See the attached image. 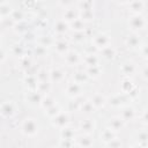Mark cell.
I'll return each instance as SVG.
<instances>
[{
	"label": "cell",
	"mask_w": 148,
	"mask_h": 148,
	"mask_svg": "<svg viewBox=\"0 0 148 148\" xmlns=\"http://www.w3.org/2000/svg\"><path fill=\"white\" fill-rule=\"evenodd\" d=\"M21 132L25 136H35L39 132V126L36 119L34 118H25L21 124Z\"/></svg>",
	"instance_id": "cell-1"
},
{
	"label": "cell",
	"mask_w": 148,
	"mask_h": 148,
	"mask_svg": "<svg viewBox=\"0 0 148 148\" xmlns=\"http://www.w3.org/2000/svg\"><path fill=\"white\" fill-rule=\"evenodd\" d=\"M128 27L132 31L136 32L140 30H143L147 27V21L143 16H141L140 14H133L130 18H128Z\"/></svg>",
	"instance_id": "cell-2"
},
{
	"label": "cell",
	"mask_w": 148,
	"mask_h": 148,
	"mask_svg": "<svg viewBox=\"0 0 148 148\" xmlns=\"http://www.w3.org/2000/svg\"><path fill=\"white\" fill-rule=\"evenodd\" d=\"M65 92L68 97L71 98H77L82 95L83 92V84L81 83H77L75 81L73 82H68L66 84V88H65Z\"/></svg>",
	"instance_id": "cell-3"
},
{
	"label": "cell",
	"mask_w": 148,
	"mask_h": 148,
	"mask_svg": "<svg viewBox=\"0 0 148 148\" xmlns=\"http://www.w3.org/2000/svg\"><path fill=\"white\" fill-rule=\"evenodd\" d=\"M16 110H17V106L13 101H5L1 104L0 113L2 118H12L16 113Z\"/></svg>",
	"instance_id": "cell-4"
},
{
	"label": "cell",
	"mask_w": 148,
	"mask_h": 148,
	"mask_svg": "<svg viewBox=\"0 0 148 148\" xmlns=\"http://www.w3.org/2000/svg\"><path fill=\"white\" fill-rule=\"evenodd\" d=\"M92 44L98 49V50H102L109 45H111V38L109 35L104 34V32H99L97 35L94 36L92 38Z\"/></svg>",
	"instance_id": "cell-5"
},
{
	"label": "cell",
	"mask_w": 148,
	"mask_h": 148,
	"mask_svg": "<svg viewBox=\"0 0 148 148\" xmlns=\"http://www.w3.org/2000/svg\"><path fill=\"white\" fill-rule=\"evenodd\" d=\"M51 124H52L54 127L61 130V128L68 126V124H69V114H68L67 112H62V111H61L59 114H57L56 117H53V118L51 119Z\"/></svg>",
	"instance_id": "cell-6"
},
{
	"label": "cell",
	"mask_w": 148,
	"mask_h": 148,
	"mask_svg": "<svg viewBox=\"0 0 148 148\" xmlns=\"http://www.w3.org/2000/svg\"><path fill=\"white\" fill-rule=\"evenodd\" d=\"M74 142H75V146L77 147H91L94 145V138L91 136V134L83 133L82 135L76 136Z\"/></svg>",
	"instance_id": "cell-7"
},
{
	"label": "cell",
	"mask_w": 148,
	"mask_h": 148,
	"mask_svg": "<svg viewBox=\"0 0 148 148\" xmlns=\"http://www.w3.org/2000/svg\"><path fill=\"white\" fill-rule=\"evenodd\" d=\"M126 125V121L120 117V116H117V117H112L109 119L108 121V126L110 128H112L114 132H118L120 130H123Z\"/></svg>",
	"instance_id": "cell-8"
},
{
	"label": "cell",
	"mask_w": 148,
	"mask_h": 148,
	"mask_svg": "<svg viewBox=\"0 0 148 148\" xmlns=\"http://www.w3.org/2000/svg\"><path fill=\"white\" fill-rule=\"evenodd\" d=\"M120 71L125 76H132L138 72V67L133 61H125L120 66Z\"/></svg>",
	"instance_id": "cell-9"
},
{
	"label": "cell",
	"mask_w": 148,
	"mask_h": 148,
	"mask_svg": "<svg viewBox=\"0 0 148 148\" xmlns=\"http://www.w3.org/2000/svg\"><path fill=\"white\" fill-rule=\"evenodd\" d=\"M53 46H54L56 52H57L58 54H60V56H65V54L69 51L68 42H67V40H65V39H62V38H59V39L54 40Z\"/></svg>",
	"instance_id": "cell-10"
},
{
	"label": "cell",
	"mask_w": 148,
	"mask_h": 148,
	"mask_svg": "<svg viewBox=\"0 0 148 148\" xmlns=\"http://www.w3.org/2000/svg\"><path fill=\"white\" fill-rule=\"evenodd\" d=\"M42 95H43V94L39 92L37 89H35V90H29L28 94H27V96H25V99H27V102H29V103L32 104V105H36V104H39V105H40L42 99H43V96H42Z\"/></svg>",
	"instance_id": "cell-11"
},
{
	"label": "cell",
	"mask_w": 148,
	"mask_h": 148,
	"mask_svg": "<svg viewBox=\"0 0 148 148\" xmlns=\"http://www.w3.org/2000/svg\"><path fill=\"white\" fill-rule=\"evenodd\" d=\"M136 116H138L136 110H135L133 106H131V105H127V106L123 108L121 113H120V117H121L126 123L134 120V119L136 118Z\"/></svg>",
	"instance_id": "cell-12"
},
{
	"label": "cell",
	"mask_w": 148,
	"mask_h": 148,
	"mask_svg": "<svg viewBox=\"0 0 148 148\" xmlns=\"http://www.w3.org/2000/svg\"><path fill=\"white\" fill-rule=\"evenodd\" d=\"M95 128H96V123L94 119H90V118H87L84 120H82L80 123V130L83 132V133H87V134H92L95 132Z\"/></svg>",
	"instance_id": "cell-13"
},
{
	"label": "cell",
	"mask_w": 148,
	"mask_h": 148,
	"mask_svg": "<svg viewBox=\"0 0 148 148\" xmlns=\"http://www.w3.org/2000/svg\"><path fill=\"white\" fill-rule=\"evenodd\" d=\"M69 29H71L69 23L64 18H60V20L56 21V23H54V32L59 36H62V35L67 34V31Z\"/></svg>",
	"instance_id": "cell-14"
},
{
	"label": "cell",
	"mask_w": 148,
	"mask_h": 148,
	"mask_svg": "<svg viewBox=\"0 0 148 148\" xmlns=\"http://www.w3.org/2000/svg\"><path fill=\"white\" fill-rule=\"evenodd\" d=\"M126 45L130 49H136V47H140L141 46V39H140V36L138 35V32H134L133 31L131 35L127 36V38H126Z\"/></svg>",
	"instance_id": "cell-15"
},
{
	"label": "cell",
	"mask_w": 148,
	"mask_h": 148,
	"mask_svg": "<svg viewBox=\"0 0 148 148\" xmlns=\"http://www.w3.org/2000/svg\"><path fill=\"white\" fill-rule=\"evenodd\" d=\"M64 57H65V61H66V64L68 66H75L81 61L80 54L77 52H75V51H71L69 50Z\"/></svg>",
	"instance_id": "cell-16"
},
{
	"label": "cell",
	"mask_w": 148,
	"mask_h": 148,
	"mask_svg": "<svg viewBox=\"0 0 148 148\" xmlns=\"http://www.w3.org/2000/svg\"><path fill=\"white\" fill-rule=\"evenodd\" d=\"M64 79H65V73L62 69L56 67V68H52L50 71V81L51 82L59 83V82L64 81Z\"/></svg>",
	"instance_id": "cell-17"
},
{
	"label": "cell",
	"mask_w": 148,
	"mask_h": 148,
	"mask_svg": "<svg viewBox=\"0 0 148 148\" xmlns=\"http://www.w3.org/2000/svg\"><path fill=\"white\" fill-rule=\"evenodd\" d=\"M116 133H117V132H114L112 128H110V127L108 126V127H105L104 130L101 131V133H99V138H101V140L106 145L108 142H110L112 139L116 138Z\"/></svg>",
	"instance_id": "cell-18"
},
{
	"label": "cell",
	"mask_w": 148,
	"mask_h": 148,
	"mask_svg": "<svg viewBox=\"0 0 148 148\" xmlns=\"http://www.w3.org/2000/svg\"><path fill=\"white\" fill-rule=\"evenodd\" d=\"M77 17H80V10L74 9V8H66L64 12V20H66L68 23L73 22L74 20H76Z\"/></svg>",
	"instance_id": "cell-19"
},
{
	"label": "cell",
	"mask_w": 148,
	"mask_h": 148,
	"mask_svg": "<svg viewBox=\"0 0 148 148\" xmlns=\"http://www.w3.org/2000/svg\"><path fill=\"white\" fill-rule=\"evenodd\" d=\"M91 103H92V105L95 106V109L96 110H98V109H101V108H103L105 104H106V98H105V96L104 95H102V94H99V92H97V94H95L92 97H91Z\"/></svg>",
	"instance_id": "cell-20"
},
{
	"label": "cell",
	"mask_w": 148,
	"mask_h": 148,
	"mask_svg": "<svg viewBox=\"0 0 148 148\" xmlns=\"http://www.w3.org/2000/svg\"><path fill=\"white\" fill-rule=\"evenodd\" d=\"M82 60L86 64V66H97L99 65L101 58L96 53H89V54H84Z\"/></svg>",
	"instance_id": "cell-21"
},
{
	"label": "cell",
	"mask_w": 148,
	"mask_h": 148,
	"mask_svg": "<svg viewBox=\"0 0 148 148\" xmlns=\"http://www.w3.org/2000/svg\"><path fill=\"white\" fill-rule=\"evenodd\" d=\"M145 3L142 0H131L128 3V8L133 14H140L143 10Z\"/></svg>",
	"instance_id": "cell-22"
},
{
	"label": "cell",
	"mask_w": 148,
	"mask_h": 148,
	"mask_svg": "<svg viewBox=\"0 0 148 148\" xmlns=\"http://www.w3.org/2000/svg\"><path fill=\"white\" fill-rule=\"evenodd\" d=\"M60 135H61V139H67V140H75L76 138V133L74 131V128L69 127V126H66L64 128L60 130Z\"/></svg>",
	"instance_id": "cell-23"
},
{
	"label": "cell",
	"mask_w": 148,
	"mask_h": 148,
	"mask_svg": "<svg viewBox=\"0 0 148 148\" xmlns=\"http://www.w3.org/2000/svg\"><path fill=\"white\" fill-rule=\"evenodd\" d=\"M86 73L89 77L96 79L102 74V68H101L99 65H97V66H87L86 67Z\"/></svg>",
	"instance_id": "cell-24"
},
{
	"label": "cell",
	"mask_w": 148,
	"mask_h": 148,
	"mask_svg": "<svg viewBox=\"0 0 148 148\" xmlns=\"http://www.w3.org/2000/svg\"><path fill=\"white\" fill-rule=\"evenodd\" d=\"M136 140H138V145L139 146H148V131H139L136 133Z\"/></svg>",
	"instance_id": "cell-25"
},
{
	"label": "cell",
	"mask_w": 148,
	"mask_h": 148,
	"mask_svg": "<svg viewBox=\"0 0 148 148\" xmlns=\"http://www.w3.org/2000/svg\"><path fill=\"white\" fill-rule=\"evenodd\" d=\"M88 79H89V76L87 75L86 71L84 72L83 71H77V72H75L73 74V81H75L77 83H81V84L86 83L88 81Z\"/></svg>",
	"instance_id": "cell-26"
},
{
	"label": "cell",
	"mask_w": 148,
	"mask_h": 148,
	"mask_svg": "<svg viewBox=\"0 0 148 148\" xmlns=\"http://www.w3.org/2000/svg\"><path fill=\"white\" fill-rule=\"evenodd\" d=\"M84 27H86L84 21L81 17H77L76 20H74L73 22L69 23V28L72 30H74V31H83L84 30Z\"/></svg>",
	"instance_id": "cell-27"
},
{
	"label": "cell",
	"mask_w": 148,
	"mask_h": 148,
	"mask_svg": "<svg viewBox=\"0 0 148 148\" xmlns=\"http://www.w3.org/2000/svg\"><path fill=\"white\" fill-rule=\"evenodd\" d=\"M135 86L133 84V82H132V80L128 77V76H126L123 81H121V84H120V88H121V91L124 92V94H128L133 88H134Z\"/></svg>",
	"instance_id": "cell-28"
},
{
	"label": "cell",
	"mask_w": 148,
	"mask_h": 148,
	"mask_svg": "<svg viewBox=\"0 0 148 148\" xmlns=\"http://www.w3.org/2000/svg\"><path fill=\"white\" fill-rule=\"evenodd\" d=\"M13 8L9 6V3L5 2V3H1L0 5V16L1 18H6V17H9L13 13Z\"/></svg>",
	"instance_id": "cell-29"
},
{
	"label": "cell",
	"mask_w": 148,
	"mask_h": 148,
	"mask_svg": "<svg viewBox=\"0 0 148 148\" xmlns=\"http://www.w3.org/2000/svg\"><path fill=\"white\" fill-rule=\"evenodd\" d=\"M99 51H101L102 57L105 58V59H112L116 56V49L112 47L111 45H109V46H106V47H104V49H102Z\"/></svg>",
	"instance_id": "cell-30"
},
{
	"label": "cell",
	"mask_w": 148,
	"mask_h": 148,
	"mask_svg": "<svg viewBox=\"0 0 148 148\" xmlns=\"http://www.w3.org/2000/svg\"><path fill=\"white\" fill-rule=\"evenodd\" d=\"M80 110H81L82 112H84V113L88 114V113L94 112L96 109H95V106L92 105V103H91L90 99H86L84 102L81 103V105H80Z\"/></svg>",
	"instance_id": "cell-31"
},
{
	"label": "cell",
	"mask_w": 148,
	"mask_h": 148,
	"mask_svg": "<svg viewBox=\"0 0 148 148\" xmlns=\"http://www.w3.org/2000/svg\"><path fill=\"white\" fill-rule=\"evenodd\" d=\"M61 112V109H60V106L56 103L54 105H52L51 108H49V109H46L45 110V114L50 118V119H52L53 117H56L57 114H59Z\"/></svg>",
	"instance_id": "cell-32"
},
{
	"label": "cell",
	"mask_w": 148,
	"mask_h": 148,
	"mask_svg": "<svg viewBox=\"0 0 148 148\" xmlns=\"http://www.w3.org/2000/svg\"><path fill=\"white\" fill-rule=\"evenodd\" d=\"M24 82H25V84L28 86V88H29L30 90L37 89V84H38L37 77H35V76H32V75H28V76H25Z\"/></svg>",
	"instance_id": "cell-33"
},
{
	"label": "cell",
	"mask_w": 148,
	"mask_h": 148,
	"mask_svg": "<svg viewBox=\"0 0 148 148\" xmlns=\"http://www.w3.org/2000/svg\"><path fill=\"white\" fill-rule=\"evenodd\" d=\"M54 104H56L54 98H52V97H51V96H49V95H45V96L43 97V99H42L40 106H42L44 110H46V109L51 108V106H52V105H54Z\"/></svg>",
	"instance_id": "cell-34"
},
{
	"label": "cell",
	"mask_w": 148,
	"mask_h": 148,
	"mask_svg": "<svg viewBox=\"0 0 148 148\" xmlns=\"http://www.w3.org/2000/svg\"><path fill=\"white\" fill-rule=\"evenodd\" d=\"M50 89H51V83H50V81L38 82V84H37V90H38L39 92H42V94L47 95V92L50 91Z\"/></svg>",
	"instance_id": "cell-35"
},
{
	"label": "cell",
	"mask_w": 148,
	"mask_h": 148,
	"mask_svg": "<svg viewBox=\"0 0 148 148\" xmlns=\"http://www.w3.org/2000/svg\"><path fill=\"white\" fill-rule=\"evenodd\" d=\"M38 44L47 47V46H51L54 44V40L50 37V36H39L38 37Z\"/></svg>",
	"instance_id": "cell-36"
},
{
	"label": "cell",
	"mask_w": 148,
	"mask_h": 148,
	"mask_svg": "<svg viewBox=\"0 0 148 148\" xmlns=\"http://www.w3.org/2000/svg\"><path fill=\"white\" fill-rule=\"evenodd\" d=\"M94 2L91 0H81L79 3V10H92Z\"/></svg>",
	"instance_id": "cell-37"
},
{
	"label": "cell",
	"mask_w": 148,
	"mask_h": 148,
	"mask_svg": "<svg viewBox=\"0 0 148 148\" xmlns=\"http://www.w3.org/2000/svg\"><path fill=\"white\" fill-rule=\"evenodd\" d=\"M38 82H43V81H49L50 80V72L45 71V69H40L37 72V75H36Z\"/></svg>",
	"instance_id": "cell-38"
},
{
	"label": "cell",
	"mask_w": 148,
	"mask_h": 148,
	"mask_svg": "<svg viewBox=\"0 0 148 148\" xmlns=\"http://www.w3.org/2000/svg\"><path fill=\"white\" fill-rule=\"evenodd\" d=\"M80 17L84 22H89L94 18V13L92 10H80Z\"/></svg>",
	"instance_id": "cell-39"
},
{
	"label": "cell",
	"mask_w": 148,
	"mask_h": 148,
	"mask_svg": "<svg viewBox=\"0 0 148 148\" xmlns=\"http://www.w3.org/2000/svg\"><path fill=\"white\" fill-rule=\"evenodd\" d=\"M86 36L83 34V31H74L73 36H72V39L75 42V43H82L84 40Z\"/></svg>",
	"instance_id": "cell-40"
},
{
	"label": "cell",
	"mask_w": 148,
	"mask_h": 148,
	"mask_svg": "<svg viewBox=\"0 0 148 148\" xmlns=\"http://www.w3.org/2000/svg\"><path fill=\"white\" fill-rule=\"evenodd\" d=\"M46 53H47V51H46V47H45V46L38 44V45L35 47V54H36L37 57H44Z\"/></svg>",
	"instance_id": "cell-41"
},
{
	"label": "cell",
	"mask_w": 148,
	"mask_h": 148,
	"mask_svg": "<svg viewBox=\"0 0 148 148\" xmlns=\"http://www.w3.org/2000/svg\"><path fill=\"white\" fill-rule=\"evenodd\" d=\"M10 17L17 23V22H20V21H22L23 20V13L21 12V10H13V13H12V15H10Z\"/></svg>",
	"instance_id": "cell-42"
},
{
	"label": "cell",
	"mask_w": 148,
	"mask_h": 148,
	"mask_svg": "<svg viewBox=\"0 0 148 148\" xmlns=\"http://www.w3.org/2000/svg\"><path fill=\"white\" fill-rule=\"evenodd\" d=\"M59 146H60V147H73V146H75V142H74L73 140H67V139H60Z\"/></svg>",
	"instance_id": "cell-43"
},
{
	"label": "cell",
	"mask_w": 148,
	"mask_h": 148,
	"mask_svg": "<svg viewBox=\"0 0 148 148\" xmlns=\"http://www.w3.org/2000/svg\"><path fill=\"white\" fill-rule=\"evenodd\" d=\"M123 143H121V141H120V139H118L117 136L114 138V139H112L110 142H108L106 143V146H110V147H120Z\"/></svg>",
	"instance_id": "cell-44"
},
{
	"label": "cell",
	"mask_w": 148,
	"mask_h": 148,
	"mask_svg": "<svg viewBox=\"0 0 148 148\" xmlns=\"http://www.w3.org/2000/svg\"><path fill=\"white\" fill-rule=\"evenodd\" d=\"M22 53H23V50H22L21 46H18V45H14V46H13V54H14V56L21 57Z\"/></svg>",
	"instance_id": "cell-45"
},
{
	"label": "cell",
	"mask_w": 148,
	"mask_h": 148,
	"mask_svg": "<svg viewBox=\"0 0 148 148\" xmlns=\"http://www.w3.org/2000/svg\"><path fill=\"white\" fill-rule=\"evenodd\" d=\"M30 59L28 58V57H23L22 59H21V67H23V68H28L29 66H30Z\"/></svg>",
	"instance_id": "cell-46"
},
{
	"label": "cell",
	"mask_w": 148,
	"mask_h": 148,
	"mask_svg": "<svg viewBox=\"0 0 148 148\" xmlns=\"http://www.w3.org/2000/svg\"><path fill=\"white\" fill-rule=\"evenodd\" d=\"M140 119H141V123H143L145 125H148V110H145L142 112V114L140 116Z\"/></svg>",
	"instance_id": "cell-47"
},
{
	"label": "cell",
	"mask_w": 148,
	"mask_h": 148,
	"mask_svg": "<svg viewBox=\"0 0 148 148\" xmlns=\"http://www.w3.org/2000/svg\"><path fill=\"white\" fill-rule=\"evenodd\" d=\"M110 103H111L113 106H119L120 103H121V98H120V96H116V97H113V98L111 99Z\"/></svg>",
	"instance_id": "cell-48"
},
{
	"label": "cell",
	"mask_w": 148,
	"mask_h": 148,
	"mask_svg": "<svg viewBox=\"0 0 148 148\" xmlns=\"http://www.w3.org/2000/svg\"><path fill=\"white\" fill-rule=\"evenodd\" d=\"M140 51H141L142 57L146 58V59H148V45H141Z\"/></svg>",
	"instance_id": "cell-49"
},
{
	"label": "cell",
	"mask_w": 148,
	"mask_h": 148,
	"mask_svg": "<svg viewBox=\"0 0 148 148\" xmlns=\"http://www.w3.org/2000/svg\"><path fill=\"white\" fill-rule=\"evenodd\" d=\"M141 76L145 80L148 81V65H146L145 67H142V69H141Z\"/></svg>",
	"instance_id": "cell-50"
},
{
	"label": "cell",
	"mask_w": 148,
	"mask_h": 148,
	"mask_svg": "<svg viewBox=\"0 0 148 148\" xmlns=\"http://www.w3.org/2000/svg\"><path fill=\"white\" fill-rule=\"evenodd\" d=\"M72 0H59V3L62 6V7H66V8H68V6H71L72 5Z\"/></svg>",
	"instance_id": "cell-51"
},
{
	"label": "cell",
	"mask_w": 148,
	"mask_h": 148,
	"mask_svg": "<svg viewBox=\"0 0 148 148\" xmlns=\"http://www.w3.org/2000/svg\"><path fill=\"white\" fill-rule=\"evenodd\" d=\"M5 59H6V51H5L3 46H2V47H1V59H0V61H1V62H3V61H5Z\"/></svg>",
	"instance_id": "cell-52"
},
{
	"label": "cell",
	"mask_w": 148,
	"mask_h": 148,
	"mask_svg": "<svg viewBox=\"0 0 148 148\" xmlns=\"http://www.w3.org/2000/svg\"><path fill=\"white\" fill-rule=\"evenodd\" d=\"M116 1L119 2V3H130L131 0H116Z\"/></svg>",
	"instance_id": "cell-53"
},
{
	"label": "cell",
	"mask_w": 148,
	"mask_h": 148,
	"mask_svg": "<svg viewBox=\"0 0 148 148\" xmlns=\"http://www.w3.org/2000/svg\"><path fill=\"white\" fill-rule=\"evenodd\" d=\"M147 64H148V59H147Z\"/></svg>",
	"instance_id": "cell-54"
}]
</instances>
